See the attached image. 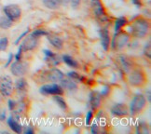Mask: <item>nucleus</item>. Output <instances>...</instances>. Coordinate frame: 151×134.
<instances>
[{"mask_svg":"<svg viewBox=\"0 0 151 134\" xmlns=\"http://www.w3.org/2000/svg\"><path fill=\"white\" fill-rule=\"evenodd\" d=\"M132 36L136 38H144L149 32V22L144 18H137L131 24Z\"/></svg>","mask_w":151,"mask_h":134,"instance_id":"nucleus-1","label":"nucleus"},{"mask_svg":"<svg viewBox=\"0 0 151 134\" xmlns=\"http://www.w3.org/2000/svg\"><path fill=\"white\" fill-rule=\"evenodd\" d=\"M128 83L132 87L141 88L147 83V75L140 68L132 69L128 75Z\"/></svg>","mask_w":151,"mask_h":134,"instance_id":"nucleus-2","label":"nucleus"},{"mask_svg":"<svg viewBox=\"0 0 151 134\" xmlns=\"http://www.w3.org/2000/svg\"><path fill=\"white\" fill-rule=\"evenodd\" d=\"M147 106V98L143 94H136L131 102L129 112L132 115L141 114Z\"/></svg>","mask_w":151,"mask_h":134,"instance_id":"nucleus-3","label":"nucleus"},{"mask_svg":"<svg viewBox=\"0 0 151 134\" xmlns=\"http://www.w3.org/2000/svg\"><path fill=\"white\" fill-rule=\"evenodd\" d=\"M13 81L9 75H3L0 77V94L4 98H9L13 94Z\"/></svg>","mask_w":151,"mask_h":134,"instance_id":"nucleus-4","label":"nucleus"},{"mask_svg":"<svg viewBox=\"0 0 151 134\" xmlns=\"http://www.w3.org/2000/svg\"><path fill=\"white\" fill-rule=\"evenodd\" d=\"M3 11L5 13V16H7L9 20L12 21H19L22 17V9L18 5L16 4H9L5 6Z\"/></svg>","mask_w":151,"mask_h":134,"instance_id":"nucleus-5","label":"nucleus"},{"mask_svg":"<svg viewBox=\"0 0 151 134\" xmlns=\"http://www.w3.org/2000/svg\"><path fill=\"white\" fill-rule=\"evenodd\" d=\"M91 8L92 13L98 20H100L101 21H104L107 20L106 9H104L101 0H91Z\"/></svg>","mask_w":151,"mask_h":134,"instance_id":"nucleus-6","label":"nucleus"},{"mask_svg":"<svg viewBox=\"0 0 151 134\" xmlns=\"http://www.w3.org/2000/svg\"><path fill=\"white\" fill-rule=\"evenodd\" d=\"M39 92L44 95H63V89L57 84H47L39 89Z\"/></svg>","mask_w":151,"mask_h":134,"instance_id":"nucleus-7","label":"nucleus"},{"mask_svg":"<svg viewBox=\"0 0 151 134\" xmlns=\"http://www.w3.org/2000/svg\"><path fill=\"white\" fill-rule=\"evenodd\" d=\"M28 71V64L24 62L16 61L10 66V72L15 77H22Z\"/></svg>","mask_w":151,"mask_h":134,"instance_id":"nucleus-8","label":"nucleus"},{"mask_svg":"<svg viewBox=\"0 0 151 134\" xmlns=\"http://www.w3.org/2000/svg\"><path fill=\"white\" fill-rule=\"evenodd\" d=\"M39 44V38L33 37L32 34H29L26 37L22 43L21 44V47L22 49V51H30L37 48Z\"/></svg>","mask_w":151,"mask_h":134,"instance_id":"nucleus-9","label":"nucleus"},{"mask_svg":"<svg viewBox=\"0 0 151 134\" xmlns=\"http://www.w3.org/2000/svg\"><path fill=\"white\" fill-rule=\"evenodd\" d=\"M129 41V36L125 33H121V32H118L117 34L115 36V38L113 40V49H123L126 46V44Z\"/></svg>","mask_w":151,"mask_h":134,"instance_id":"nucleus-10","label":"nucleus"},{"mask_svg":"<svg viewBox=\"0 0 151 134\" xmlns=\"http://www.w3.org/2000/svg\"><path fill=\"white\" fill-rule=\"evenodd\" d=\"M129 107L125 103H116L111 108V114L118 118H123L129 115Z\"/></svg>","mask_w":151,"mask_h":134,"instance_id":"nucleus-11","label":"nucleus"},{"mask_svg":"<svg viewBox=\"0 0 151 134\" xmlns=\"http://www.w3.org/2000/svg\"><path fill=\"white\" fill-rule=\"evenodd\" d=\"M46 75H47V79L53 83L60 82V81L65 77L63 73L58 68H52V69L49 70Z\"/></svg>","mask_w":151,"mask_h":134,"instance_id":"nucleus-12","label":"nucleus"},{"mask_svg":"<svg viewBox=\"0 0 151 134\" xmlns=\"http://www.w3.org/2000/svg\"><path fill=\"white\" fill-rule=\"evenodd\" d=\"M90 106L91 108L96 111V110L101 106V102H102V95L101 93L97 92V91H92L90 94Z\"/></svg>","mask_w":151,"mask_h":134,"instance_id":"nucleus-13","label":"nucleus"},{"mask_svg":"<svg viewBox=\"0 0 151 134\" xmlns=\"http://www.w3.org/2000/svg\"><path fill=\"white\" fill-rule=\"evenodd\" d=\"M118 63L119 67L123 70L125 73H129L132 69V62L130 58H128L125 55H119L118 57Z\"/></svg>","mask_w":151,"mask_h":134,"instance_id":"nucleus-14","label":"nucleus"},{"mask_svg":"<svg viewBox=\"0 0 151 134\" xmlns=\"http://www.w3.org/2000/svg\"><path fill=\"white\" fill-rule=\"evenodd\" d=\"M100 37H101V44L104 49L107 51L109 49L110 47V41H111V38H110V34L109 31L107 30V28H103L100 30Z\"/></svg>","mask_w":151,"mask_h":134,"instance_id":"nucleus-15","label":"nucleus"},{"mask_svg":"<svg viewBox=\"0 0 151 134\" xmlns=\"http://www.w3.org/2000/svg\"><path fill=\"white\" fill-rule=\"evenodd\" d=\"M61 87L63 90H76L78 89V85L75 82V80L70 77H63L61 81Z\"/></svg>","mask_w":151,"mask_h":134,"instance_id":"nucleus-16","label":"nucleus"},{"mask_svg":"<svg viewBox=\"0 0 151 134\" xmlns=\"http://www.w3.org/2000/svg\"><path fill=\"white\" fill-rule=\"evenodd\" d=\"M47 38L50 41V43L54 47L57 49H62L63 47V41L62 40V38H60L59 37L55 36V34H47Z\"/></svg>","mask_w":151,"mask_h":134,"instance_id":"nucleus-17","label":"nucleus"},{"mask_svg":"<svg viewBox=\"0 0 151 134\" xmlns=\"http://www.w3.org/2000/svg\"><path fill=\"white\" fill-rule=\"evenodd\" d=\"M8 125L9 126L10 129L12 130V131H14L16 133L22 132V126L12 118V116H9V119H8Z\"/></svg>","mask_w":151,"mask_h":134,"instance_id":"nucleus-18","label":"nucleus"},{"mask_svg":"<svg viewBox=\"0 0 151 134\" xmlns=\"http://www.w3.org/2000/svg\"><path fill=\"white\" fill-rule=\"evenodd\" d=\"M44 6L49 9H57L62 4L61 0H42Z\"/></svg>","mask_w":151,"mask_h":134,"instance_id":"nucleus-19","label":"nucleus"},{"mask_svg":"<svg viewBox=\"0 0 151 134\" xmlns=\"http://www.w3.org/2000/svg\"><path fill=\"white\" fill-rule=\"evenodd\" d=\"M26 88H27V82L24 78L21 77L20 79H18L16 81L15 83V89L17 91L19 92H24L26 90Z\"/></svg>","mask_w":151,"mask_h":134,"instance_id":"nucleus-20","label":"nucleus"},{"mask_svg":"<svg viewBox=\"0 0 151 134\" xmlns=\"http://www.w3.org/2000/svg\"><path fill=\"white\" fill-rule=\"evenodd\" d=\"M63 61L65 62L66 64L68 65V66H70V67H72V68H78V62L76 61L73 57H71V56H69V55H63Z\"/></svg>","mask_w":151,"mask_h":134,"instance_id":"nucleus-21","label":"nucleus"},{"mask_svg":"<svg viewBox=\"0 0 151 134\" xmlns=\"http://www.w3.org/2000/svg\"><path fill=\"white\" fill-rule=\"evenodd\" d=\"M53 100L56 102V103L58 104V106H59L60 108H62L63 110H65V111H66V110L68 109V105L67 103L65 102V100L62 97V95H54L53 97Z\"/></svg>","mask_w":151,"mask_h":134,"instance_id":"nucleus-22","label":"nucleus"},{"mask_svg":"<svg viewBox=\"0 0 151 134\" xmlns=\"http://www.w3.org/2000/svg\"><path fill=\"white\" fill-rule=\"evenodd\" d=\"M13 21L9 20L7 16H2L0 17V28L2 29H9L12 26Z\"/></svg>","mask_w":151,"mask_h":134,"instance_id":"nucleus-23","label":"nucleus"},{"mask_svg":"<svg viewBox=\"0 0 151 134\" xmlns=\"http://www.w3.org/2000/svg\"><path fill=\"white\" fill-rule=\"evenodd\" d=\"M127 22H128V21H127L126 18H124V17H120V18L116 20V22H115V31H116V33L120 32L121 28H122L123 26H125L127 24Z\"/></svg>","mask_w":151,"mask_h":134,"instance_id":"nucleus-24","label":"nucleus"},{"mask_svg":"<svg viewBox=\"0 0 151 134\" xmlns=\"http://www.w3.org/2000/svg\"><path fill=\"white\" fill-rule=\"evenodd\" d=\"M67 77L74 79V80H78V81H80V82H84L85 81L84 77H82V75H80L79 74L76 73V72H69L67 74Z\"/></svg>","mask_w":151,"mask_h":134,"instance_id":"nucleus-25","label":"nucleus"},{"mask_svg":"<svg viewBox=\"0 0 151 134\" xmlns=\"http://www.w3.org/2000/svg\"><path fill=\"white\" fill-rule=\"evenodd\" d=\"M49 33L47 31H45L44 29H37V30H35L32 32V36L35 37H44V36H47Z\"/></svg>","mask_w":151,"mask_h":134,"instance_id":"nucleus-26","label":"nucleus"},{"mask_svg":"<svg viewBox=\"0 0 151 134\" xmlns=\"http://www.w3.org/2000/svg\"><path fill=\"white\" fill-rule=\"evenodd\" d=\"M9 46V39L7 37L0 38V51H4L7 49Z\"/></svg>","mask_w":151,"mask_h":134,"instance_id":"nucleus-27","label":"nucleus"},{"mask_svg":"<svg viewBox=\"0 0 151 134\" xmlns=\"http://www.w3.org/2000/svg\"><path fill=\"white\" fill-rule=\"evenodd\" d=\"M92 118H93V112H92V110H91V111L87 113V115H86V124L87 125H90L91 123Z\"/></svg>","mask_w":151,"mask_h":134,"instance_id":"nucleus-28","label":"nucleus"},{"mask_svg":"<svg viewBox=\"0 0 151 134\" xmlns=\"http://www.w3.org/2000/svg\"><path fill=\"white\" fill-rule=\"evenodd\" d=\"M81 3V0H70V4H71V7L73 9H78Z\"/></svg>","mask_w":151,"mask_h":134,"instance_id":"nucleus-29","label":"nucleus"},{"mask_svg":"<svg viewBox=\"0 0 151 134\" xmlns=\"http://www.w3.org/2000/svg\"><path fill=\"white\" fill-rule=\"evenodd\" d=\"M8 103H9V110H10V111H13V110L15 109V107H16L17 102H15V101L11 100V99H10V100H9Z\"/></svg>","mask_w":151,"mask_h":134,"instance_id":"nucleus-30","label":"nucleus"},{"mask_svg":"<svg viewBox=\"0 0 151 134\" xmlns=\"http://www.w3.org/2000/svg\"><path fill=\"white\" fill-rule=\"evenodd\" d=\"M28 33H29V29H27V30H26L25 32H24V33H22V34H21V36H20V37H19L18 38H17V40H16V41H15V44H18V43L20 42V40H22V38H24V37L26 36V34H27Z\"/></svg>","mask_w":151,"mask_h":134,"instance_id":"nucleus-31","label":"nucleus"},{"mask_svg":"<svg viewBox=\"0 0 151 134\" xmlns=\"http://www.w3.org/2000/svg\"><path fill=\"white\" fill-rule=\"evenodd\" d=\"M22 53V47L20 46V48H19V49H18V52H17V54H16V56H15L16 61H20V60H21Z\"/></svg>","mask_w":151,"mask_h":134,"instance_id":"nucleus-32","label":"nucleus"},{"mask_svg":"<svg viewBox=\"0 0 151 134\" xmlns=\"http://www.w3.org/2000/svg\"><path fill=\"white\" fill-rule=\"evenodd\" d=\"M44 53L46 54V58H50V57H53V56H55V54L52 52L51 50H49V49H45L44 50Z\"/></svg>","mask_w":151,"mask_h":134,"instance_id":"nucleus-33","label":"nucleus"},{"mask_svg":"<svg viewBox=\"0 0 151 134\" xmlns=\"http://www.w3.org/2000/svg\"><path fill=\"white\" fill-rule=\"evenodd\" d=\"M98 129H99V127L97 126V124L93 123V124H92V126H91V133H97L98 132Z\"/></svg>","mask_w":151,"mask_h":134,"instance_id":"nucleus-34","label":"nucleus"},{"mask_svg":"<svg viewBox=\"0 0 151 134\" xmlns=\"http://www.w3.org/2000/svg\"><path fill=\"white\" fill-rule=\"evenodd\" d=\"M6 119V112L5 110L0 109V121H4Z\"/></svg>","mask_w":151,"mask_h":134,"instance_id":"nucleus-35","label":"nucleus"},{"mask_svg":"<svg viewBox=\"0 0 151 134\" xmlns=\"http://www.w3.org/2000/svg\"><path fill=\"white\" fill-rule=\"evenodd\" d=\"M132 2L137 7H141V0H132Z\"/></svg>","mask_w":151,"mask_h":134,"instance_id":"nucleus-36","label":"nucleus"},{"mask_svg":"<svg viewBox=\"0 0 151 134\" xmlns=\"http://www.w3.org/2000/svg\"><path fill=\"white\" fill-rule=\"evenodd\" d=\"M12 58H13V55L12 54H9V59H8V62H7V63H6V67L7 66H9V64L11 62V61H12Z\"/></svg>","mask_w":151,"mask_h":134,"instance_id":"nucleus-37","label":"nucleus"},{"mask_svg":"<svg viewBox=\"0 0 151 134\" xmlns=\"http://www.w3.org/2000/svg\"><path fill=\"white\" fill-rule=\"evenodd\" d=\"M34 130L33 129H30V127H28V129H26V130H24V132L25 133H27V134H31V133H34Z\"/></svg>","mask_w":151,"mask_h":134,"instance_id":"nucleus-38","label":"nucleus"},{"mask_svg":"<svg viewBox=\"0 0 151 134\" xmlns=\"http://www.w3.org/2000/svg\"><path fill=\"white\" fill-rule=\"evenodd\" d=\"M147 101H148V102H150V90H147Z\"/></svg>","mask_w":151,"mask_h":134,"instance_id":"nucleus-39","label":"nucleus"}]
</instances>
